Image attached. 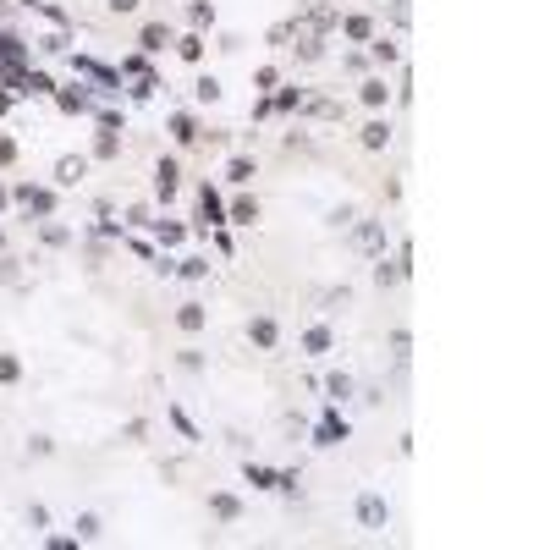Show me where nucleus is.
<instances>
[{
	"instance_id": "nucleus-1",
	"label": "nucleus",
	"mask_w": 550,
	"mask_h": 550,
	"mask_svg": "<svg viewBox=\"0 0 550 550\" xmlns=\"http://www.w3.org/2000/svg\"><path fill=\"white\" fill-rule=\"evenodd\" d=\"M72 72H77V77H88V83H94V94H122V72L99 66L94 55H72Z\"/></svg>"
},
{
	"instance_id": "nucleus-2",
	"label": "nucleus",
	"mask_w": 550,
	"mask_h": 550,
	"mask_svg": "<svg viewBox=\"0 0 550 550\" xmlns=\"http://www.w3.org/2000/svg\"><path fill=\"white\" fill-rule=\"evenodd\" d=\"M347 435H352V429H347V419H341L336 402H330L325 413H319V424H314V446H341Z\"/></svg>"
},
{
	"instance_id": "nucleus-3",
	"label": "nucleus",
	"mask_w": 550,
	"mask_h": 550,
	"mask_svg": "<svg viewBox=\"0 0 550 550\" xmlns=\"http://www.w3.org/2000/svg\"><path fill=\"white\" fill-rule=\"evenodd\" d=\"M352 242H358V254L380 259L385 254V220H358V226H352Z\"/></svg>"
},
{
	"instance_id": "nucleus-4",
	"label": "nucleus",
	"mask_w": 550,
	"mask_h": 550,
	"mask_svg": "<svg viewBox=\"0 0 550 550\" xmlns=\"http://www.w3.org/2000/svg\"><path fill=\"white\" fill-rule=\"evenodd\" d=\"M17 204H22L28 215L50 220V215H55V193H50V188H33V182H28V188H17Z\"/></svg>"
},
{
	"instance_id": "nucleus-5",
	"label": "nucleus",
	"mask_w": 550,
	"mask_h": 550,
	"mask_svg": "<svg viewBox=\"0 0 550 550\" xmlns=\"http://www.w3.org/2000/svg\"><path fill=\"white\" fill-rule=\"evenodd\" d=\"M358 523H363V529H385V523H391L385 495H374V490H369V495H358Z\"/></svg>"
},
{
	"instance_id": "nucleus-6",
	"label": "nucleus",
	"mask_w": 550,
	"mask_h": 550,
	"mask_svg": "<svg viewBox=\"0 0 550 550\" xmlns=\"http://www.w3.org/2000/svg\"><path fill=\"white\" fill-rule=\"evenodd\" d=\"M83 176H88V160H83V154H61V160H55V188H77Z\"/></svg>"
},
{
	"instance_id": "nucleus-7",
	"label": "nucleus",
	"mask_w": 550,
	"mask_h": 550,
	"mask_svg": "<svg viewBox=\"0 0 550 550\" xmlns=\"http://www.w3.org/2000/svg\"><path fill=\"white\" fill-rule=\"evenodd\" d=\"M248 341H254V347H264V352H270L275 341H281V325H275L270 314H259V319H248Z\"/></svg>"
},
{
	"instance_id": "nucleus-8",
	"label": "nucleus",
	"mask_w": 550,
	"mask_h": 550,
	"mask_svg": "<svg viewBox=\"0 0 550 550\" xmlns=\"http://www.w3.org/2000/svg\"><path fill=\"white\" fill-rule=\"evenodd\" d=\"M330 325H308V330H303V352H308V358H325V352H330Z\"/></svg>"
},
{
	"instance_id": "nucleus-9",
	"label": "nucleus",
	"mask_w": 550,
	"mask_h": 550,
	"mask_svg": "<svg viewBox=\"0 0 550 550\" xmlns=\"http://www.w3.org/2000/svg\"><path fill=\"white\" fill-rule=\"evenodd\" d=\"M210 512L220 517V523H237V517H242V501H237L232 490H215V495H210Z\"/></svg>"
},
{
	"instance_id": "nucleus-10",
	"label": "nucleus",
	"mask_w": 550,
	"mask_h": 550,
	"mask_svg": "<svg viewBox=\"0 0 550 550\" xmlns=\"http://www.w3.org/2000/svg\"><path fill=\"white\" fill-rule=\"evenodd\" d=\"M55 99H61V110H72V116H94V94H83V83H77V88H61Z\"/></svg>"
},
{
	"instance_id": "nucleus-11",
	"label": "nucleus",
	"mask_w": 550,
	"mask_h": 550,
	"mask_svg": "<svg viewBox=\"0 0 550 550\" xmlns=\"http://www.w3.org/2000/svg\"><path fill=\"white\" fill-rule=\"evenodd\" d=\"M402 275H407V254L402 259H374V281H380V286H397V281H402Z\"/></svg>"
},
{
	"instance_id": "nucleus-12",
	"label": "nucleus",
	"mask_w": 550,
	"mask_h": 550,
	"mask_svg": "<svg viewBox=\"0 0 550 550\" xmlns=\"http://www.w3.org/2000/svg\"><path fill=\"white\" fill-rule=\"evenodd\" d=\"M176 176H182L176 160H160V166H154V193H160V198H176Z\"/></svg>"
},
{
	"instance_id": "nucleus-13",
	"label": "nucleus",
	"mask_w": 550,
	"mask_h": 550,
	"mask_svg": "<svg viewBox=\"0 0 550 550\" xmlns=\"http://www.w3.org/2000/svg\"><path fill=\"white\" fill-rule=\"evenodd\" d=\"M325 391H330V402H352V397H358L352 374H325Z\"/></svg>"
},
{
	"instance_id": "nucleus-14",
	"label": "nucleus",
	"mask_w": 550,
	"mask_h": 550,
	"mask_svg": "<svg viewBox=\"0 0 550 550\" xmlns=\"http://www.w3.org/2000/svg\"><path fill=\"white\" fill-rule=\"evenodd\" d=\"M204 319H210L204 303H182V308H176V325H182V330H204Z\"/></svg>"
},
{
	"instance_id": "nucleus-15",
	"label": "nucleus",
	"mask_w": 550,
	"mask_h": 550,
	"mask_svg": "<svg viewBox=\"0 0 550 550\" xmlns=\"http://www.w3.org/2000/svg\"><path fill=\"white\" fill-rule=\"evenodd\" d=\"M198 198H204V220H210V226H226V204H220V193H215L210 182H204V193H198Z\"/></svg>"
},
{
	"instance_id": "nucleus-16",
	"label": "nucleus",
	"mask_w": 550,
	"mask_h": 550,
	"mask_svg": "<svg viewBox=\"0 0 550 550\" xmlns=\"http://www.w3.org/2000/svg\"><path fill=\"white\" fill-rule=\"evenodd\" d=\"M226 220H237V226H254V220H259V198H237L232 210H226Z\"/></svg>"
},
{
	"instance_id": "nucleus-17",
	"label": "nucleus",
	"mask_w": 550,
	"mask_h": 550,
	"mask_svg": "<svg viewBox=\"0 0 550 550\" xmlns=\"http://www.w3.org/2000/svg\"><path fill=\"white\" fill-rule=\"evenodd\" d=\"M385 99H391V88H385V77H369V83H363V105H369V110H380Z\"/></svg>"
},
{
	"instance_id": "nucleus-18",
	"label": "nucleus",
	"mask_w": 550,
	"mask_h": 550,
	"mask_svg": "<svg viewBox=\"0 0 550 550\" xmlns=\"http://www.w3.org/2000/svg\"><path fill=\"white\" fill-rule=\"evenodd\" d=\"M138 44H144V55H160V50H166V28H160V22H149V28H144V39H138Z\"/></svg>"
},
{
	"instance_id": "nucleus-19",
	"label": "nucleus",
	"mask_w": 550,
	"mask_h": 550,
	"mask_svg": "<svg viewBox=\"0 0 550 550\" xmlns=\"http://www.w3.org/2000/svg\"><path fill=\"white\" fill-rule=\"evenodd\" d=\"M391 144V122H369L363 127V149H385Z\"/></svg>"
},
{
	"instance_id": "nucleus-20",
	"label": "nucleus",
	"mask_w": 550,
	"mask_h": 550,
	"mask_svg": "<svg viewBox=\"0 0 550 550\" xmlns=\"http://www.w3.org/2000/svg\"><path fill=\"white\" fill-rule=\"evenodd\" d=\"M242 473H248V485H254V490H275V468H264V463H248Z\"/></svg>"
},
{
	"instance_id": "nucleus-21",
	"label": "nucleus",
	"mask_w": 550,
	"mask_h": 550,
	"mask_svg": "<svg viewBox=\"0 0 550 550\" xmlns=\"http://www.w3.org/2000/svg\"><path fill=\"white\" fill-rule=\"evenodd\" d=\"M72 529H77V539H99V534H105V523H99L94 512H77V523H72Z\"/></svg>"
},
{
	"instance_id": "nucleus-22",
	"label": "nucleus",
	"mask_w": 550,
	"mask_h": 550,
	"mask_svg": "<svg viewBox=\"0 0 550 550\" xmlns=\"http://www.w3.org/2000/svg\"><path fill=\"white\" fill-rule=\"evenodd\" d=\"M226 182H237V188H242V182H254V160H242V154H237L232 166H226Z\"/></svg>"
},
{
	"instance_id": "nucleus-23",
	"label": "nucleus",
	"mask_w": 550,
	"mask_h": 550,
	"mask_svg": "<svg viewBox=\"0 0 550 550\" xmlns=\"http://www.w3.org/2000/svg\"><path fill=\"white\" fill-rule=\"evenodd\" d=\"M171 132H176V144H193V138H198V127H193L188 110H182V116H171Z\"/></svg>"
},
{
	"instance_id": "nucleus-24",
	"label": "nucleus",
	"mask_w": 550,
	"mask_h": 550,
	"mask_svg": "<svg viewBox=\"0 0 550 550\" xmlns=\"http://www.w3.org/2000/svg\"><path fill=\"white\" fill-rule=\"evenodd\" d=\"M341 28H347V39H369V33H374L369 17H341Z\"/></svg>"
},
{
	"instance_id": "nucleus-25",
	"label": "nucleus",
	"mask_w": 550,
	"mask_h": 550,
	"mask_svg": "<svg viewBox=\"0 0 550 550\" xmlns=\"http://www.w3.org/2000/svg\"><path fill=\"white\" fill-rule=\"evenodd\" d=\"M188 17H193V28H215V6L193 0V6H188Z\"/></svg>"
},
{
	"instance_id": "nucleus-26",
	"label": "nucleus",
	"mask_w": 550,
	"mask_h": 550,
	"mask_svg": "<svg viewBox=\"0 0 550 550\" xmlns=\"http://www.w3.org/2000/svg\"><path fill=\"white\" fill-rule=\"evenodd\" d=\"M193 94H198V105H215V99H220V83H215V77H198Z\"/></svg>"
},
{
	"instance_id": "nucleus-27",
	"label": "nucleus",
	"mask_w": 550,
	"mask_h": 550,
	"mask_svg": "<svg viewBox=\"0 0 550 550\" xmlns=\"http://www.w3.org/2000/svg\"><path fill=\"white\" fill-rule=\"evenodd\" d=\"M149 226H154V237H160V242H166V248H176V242H182V226H166V220H149Z\"/></svg>"
},
{
	"instance_id": "nucleus-28",
	"label": "nucleus",
	"mask_w": 550,
	"mask_h": 550,
	"mask_svg": "<svg viewBox=\"0 0 550 550\" xmlns=\"http://www.w3.org/2000/svg\"><path fill=\"white\" fill-rule=\"evenodd\" d=\"M176 275H188V281H204V275H210V259H182V264H176Z\"/></svg>"
},
{
	"instance_id": "nucleus-29",
	"label": "nucleus",
	"mask_w": 550,
	"mask_h": 550,
	"mask_svg": "<svg viewBox=\"0 0 550 550\" xmlns=\"http://www.w3.org/2000/svg\"><path fill=\"white\" fill-rule=\"evenodd\" d=\"M176 50H182V61H204V39H198V33H188Z\"/></svg>"
},
{
	"instance_id": "nucleus-30",
	"label": "nucleus",
	"mask_w": 550,
	"mask_h": 550,
	"mask_svg": "<svg viewBox=\"0 0 550 550\" xmlns=\"http://www.w3.org/2000/svg\"><path fill=\"white\" fill-rule=\"evenodd\" d=\"M397 55H402V50H397V39H374V61H380V66H391Z\"/></svg>"
},
{
	"instance_id": "nucleus-31",
	"label": "nucleus",
	"mask_w": 550,
	"mask_h": 550,
	"mask_svg": "<svg viewBox=\"0 0 550 550\" xmlns=\"http://www.w3.org/2000/svg\"><path fill=\"white\" fill-rule=\"evenodd\" d=\"M391 352H397V363H407V358H413V336L397 330V336H391Z\"/></svg>"
},
{
	"instance_id": "nucleus-32",
	"label": "nucleus",
	"mask_w": 550,
	"mask_h": 550,
	"mask_svg": "<svg viewBox=\"0 0 550 550\" xmlns=\"http://www.w3.org/2000/svg\"><path fill=\"white\" fill-rule=\"evenodd\" d=\"M270 110H303V88H286V94H281Z\"/></svg>"
},
{
	"instance_id": "nucleus-33",
	"label": "nucleus",
	"mask_w": 550,
	"mask_h": 550,
	"mask_svg": "<svg viewBox=\"0 0 550 550\" xmlns=\"http://www.w3.org/2000/svg\"><path fill=\"white\" fill-rule=\"evenodd\" d=\"M39 50H44V55H61V50H66V33H44Z\"/></svg>"
},
{
	"instance_id": "nucleus-34",
	"label": "nucleus",
	"mask_w": 550,
	"mask_h": 550,
	"mask_svg": "<svg viewBox=\"0 0 550 550\" xmlns=\"http://www.w3.org/2000/svg\"><path fill=\"white\" fill-rule=\"evenodd\" d=\"M171 424H176V429H182L188 441H198V429H193V424H188V413H182V407H171Z\"/></svg>"
},
{
	"instance_id": "nucleus-35",
	"label": "nucleus",
	"mask_w": 550,
	"mask_h": 550,
	"mask_svg": "<svg viewBox=\"0 0 550 550\" xmlns=\"http://www.w3.org/2000/svg\"><path fill=\"white\" fill-rule=\"evenodd\" d=\"M94 154H99V160H110V154H116V132H99V144H94Z\"/></svg>"
},
{
	"instance_id": "nucleus-36",
	"label": "nucleus",
	"mask_w": 550,
	"mask_h": 550,
	"mask_svg": "<svg viewBox=\"0 0 550 550\" xmlns=\"http://www.w3.org/2000/svg\"><path fill=\"white\" fill-rule=\"evenodd\" d=\"M17 374H22V363H17V358H0V380L11 385V380H17Z\"/></svg>"
},
{
	"instance_id": "nucleus-37",
	"label": "nucleus",
	"mask_w": 550,
	"mask_h": 550,
	"mask_svg": "<svg viewBox=\"0 0 550 550\" xmlns=\"http://www.w3.org/2000/svg\"><path fill=\"white\" fill-rule=\"evenodd\" d=\"M66 237H72V232H66V226H44V242H50V248H61Z\"/></svg>"
},
{
	"instance_id": "nucleus-38",
	"label": "nucleus",
	"mask_w": 550,
	"mask_h": 550,
	"mask_svg": "<svg viewBox=\"0 0 550 550\" xmlns=\"http://www.w3.org/2000/svg\"><path fill=\"white\" fill-rule=\"evenodd\" d=\"M391 22H397V28H407V0H391Z\"/></svg>"
},
{
	"instance_id": "nucleus-39",
	"label": "nucleus",
	"mask_w": 550,
	"mask_h": 550,
	"mask_svg": "<svg viewBox=\"0 0 550 550\" xmlns=\"http://www.w3.org/2000/svg\"><path fill=\"white\" fill-rule=\"evenodd\" d=\"M110 11H138V0H110Z\"/></svg>"
},
{
	"instance_id": "nucleus-40",
	"label": "nucleus",
	"mask_w": 550,
	"mask_h": 550,
	"mask_svg": "<svg viewBox=\"0 0 550 550\" xmlns=\"http://www.w3.org/2000/svg\"><path fill=\"white\" fill-rule=\"evenodd\" d=\"M0 204H6V188H0Z\"/></svg>"
}]
</instances>
